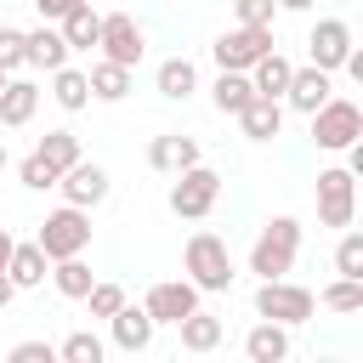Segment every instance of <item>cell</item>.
I'll return each mask as SVG.
<instances>
[{"mask_svg": "<svg viewBox=\"0 0 363 363\" xmlns=\"http://www.w3.org/2000/svg\"><path fill=\"white\" fill-rule=\"evenodd\" d=\"M244 74H250V85H255V96H284V85H289V74H295V62H289V57H284V51L272 45V51H261V57H255V62H250Z\"/></svg>", "mask_w": 363, "mask_h": 363, "instance_id": "18", "label": "cell"}, {"mask_svg": "<svg viewBox=\"0 0 363 363\" xmlns=\"http://www.w3.org/2000/svg\"><path fill=\"white\" fill-rule=\"evenodd\" d=\"M0 68H6V74L28 68V57H23V28H6V23H0Z\"/></svg>", "mask_w": 363, "mask_h": 363, "instance_id": "35", "label": "cell"}, {"mask_svg": "<svg viewBox=\"0 0 363 363\" xmlns=\"http://www.w3.org/2000/svg\"><path fill=\"white\" fill-rule=\"evenodd\" d=\"M182 267H187V278L199 284V295H221V289H233V250H227V238H216V233H193L187 238V250H182Z\"/></svg>", "mask_w": 363, "mask_h": 363, "instance_id": "2", "label": "cell"}, {"mask_svg": "<svg viewBox=\"0 0 363 363\" xmlns=\"http://www.w3.org/2000/svg\"><path fill=\"white\" fill-rule=\"evenodd\" d=\"M23 57H28V68H62L68 62V40H62V28H51V23H40V28H28L23 34Z\"/></svg>", "mask_w": 363, "mask_h": 363, "instance_id": "15", "label": "cell"}, {"mask_svg": "<svg viewBox=\"0 0 363 363\" xmlns=\"http://www.w3.org/2000/svg\"><path fill=\"white\" fill-rule=\"evenodd\" d=\"M6 79H11V74H6V68H0V85H6Z\"/></svg>", "mask_w": 363, "mask_h": 363, "instance_id": "43", "label": "cell"}, {"mask_svg": "<svg viewBox=\"0 0 363 363\" xmlns=\"http://www.w3.org/2000/svg\"><path fill=\"white\" fill-rule=\"evenodd\" d=\"M34 108H40V85L11 74V79L0 85V125H11V130H17V125H28V119H34Z\"/></svg>", "mask_w": 363, "mask_h": 363, "instance_id": "21", "label": "cell"}, {"mask_svg": "<svg viewBox=\"0 0 363 363\" xmlns=\"http://www.w3.org/2000/svg\"><path fill=\"white\" fill-rule=\"evenodd\" d=\"M85 79H91V96H96V102H125V96H130V68H125V62H108V57H102V62H91Z\"/></svg>", "mask_w": 363, "mask_h": 363, "instance_id": "24", "label": "cell"}, {"mask_svg": "<svg viewBox=\"0 0 363 363\" xmlns=\"http://www.w3.org/2000/svg\"><path fill=\"white\" fill-rule=\"evenodd\" d=\"M216 199H221V176H216L210 164H187V170H176L170 210H176L182 221H204V216L216 210Z\"/></svg>", "mask_w": 363, "mask_h": 363, "instance_id": "5", "label": "cell"}, {"mask_svg": "<svg viewBox=\"0 0 363 363\" xmlns=\"http://www.w3.org/2000/svg\"><path fill=\"white\" fill-rule=\"evenodd\" d=\"M57 187H62V199H68V204L91 210V204H102V199H108V170H102V164H91V159H74V164L57 176Z\"/></svg>", "mask_w": 363, "mask_h": 363, "instance_id": "11", "label": "cell"}, {"mask_svg": "<svg viewBox=\"0 0 363 363\" xmlns=\"http://www.w3.org/2000/svg\"><path fill=\"white\" fill-rule=\"evenodd\" d=\"M45 272H51V255H45L40 244H11V255H6V278H11L17 289H40Z\"/></svg>", "mask_w": 363, "mask_h": 363, "instance_id": "19", "label": "cell"}, {"mask_svg": "<svg viewBox=\"0 0 363 363\" xmlns=\"http://www.w3.org/2000/svg\"><path fill=\"white\" fill-rule=\"evenodd\" d=\"M0 170H6V142H0Z\"/></svg>", "mask_w": 363, "mask_h": 363, "instance_id": "42", "label": "cell"}, {"mask_svg": "<svg viewBox=\"0 0 363 363\" xmlns=\"http://www.w3.org/2000/svg\"><path fill=\"white\" fill-rule=\"evenodd\" d=\"M233 11H238V23L272 28V11H278V0H233Z\"/></svg>", "mask_w": 363, "mask_h": 363, "instance_id": "36", "label": "cell"}, {"mask_svg": "<svg viewBox=\"0 0 363 363\" xmlns=\"http://www.w3.org/2000/svg\"><path fill=\"white\" fill-rule=\"evenodd\" d=\"M244 357H250V363H284V357H289V323L261 318V323L244 335Z\"/></svg>", "mask_w": 363, "mask_h": 363, "instance_id": "17", "label": "cell"}, {"mask_svg": "<svg viewBox=\"0 0 363 363\" xmlns=\"http://www.w3.org/2000/svg\"><path fill=\"white\" fill-rule=\"evenodd\" d=\"M295 255H301V221L295 216H272L250 244V272L255 278H289Z\"/></svg>", "mask_w": 363, "mask_h": 363, "instance_id": "1", "label": "cell"}, {"mask_svg": "<svg viewBox=\"0 0 363 363\" xmlns=\"http://www.w3.org/2000/svg\"><path fill=\"white\" fill-rule=\"evenodd\" d=\"M51 96H57L68 113H79V108L91 102V79H85L79 68H68V62H62V68H51Z\"/></svg>", "mask_w": 363, "mask_h": 363, "instance_id": "28", "label": "cell"}, {"mask_svg": "<svg viewBox=\"0 0 363 363\" xmlns=\"http://www.w3.org/2000/svg\"><path fill=\"white\" fill-rule=\"evenodd\" d=\"M6 357H11V363H51V357H57V346H51V340H17Z\"/></svg>", "mask_w": 363, "mask_h": 363, "instance_id": "37", "label": "cell"}, {"mask_svg": "<svg viewBox=\"0 0 363 363\" xmlns=\"http://www.w3.org/2000/svg\"><path fill=\"white\" fill-rule=\"evenodd\" d=\"M193 306H199V284H193V278H164V284H153L147 301H142V312H147L153 323H182Z\"/></svg>", "mask_w": 363, "mask_h": 363, "instance_id": "10", "label": "cell"}, {"mask_svg": "<svg viewBox=\"0 0 363 363\" xmlns=\"http://www.w3.org/2000/svg\"><path fill=\"white\" fill-rule=\"evenodd\" d=\"M278 6H284V11H306L312 0H278Z\"/></svg>", "mask_w": 363, "mask_h": 363, "instance_id": "41", "label": "cell"}, {"mask_svg": "<svg viewBox=\"0 0 363 363\" xmlns=\"http://www.w3.org/2000/svg\"><path fill=\"white\" fill-rule=\"evenodd\" d=\"M102 352H108V346H102L91 329H74V335L57 346V357H62V363H102Z\"/></svg>", "mask_w": 363, "mask_h": 363, "instance_id": "32", "label": "cell"}, {"mask_svg": "<svg viewBox=\"0 0 363 363\" xmlns=\"http://www.w3.org/2000/svg\"><path fill=\"white\" fill-rule=\"evenodd\" d=\"M335 272H340V278H363V233L340 227V244H335Z\"/></svg>", "mask_w": 363, "mask_h": 363, "instance_id": "30", "label": "cell"}, {"mask_svg": "<svg viewBox=\"0 0 363 363\" xmlns=\"http://www.w3.org/2000/svg\"><path fill=\"white\" fill-rule=\"evenodd\" d=\"M17 176H23V187H34V193H45V187H57V170L40 159V153H28L23 164H17Z\"/></svg>", "mask_w": 363, "mask_h": 363, "instance_id": "34", "label": "cell"}, {"mask_svg": "<svg viewBox=\"0 0 363 363\" xmlns=\"http://www.w3.org/2000/svg\"><path fill=\"white\" fill-rule=\"evenodd\" d=\"M96 51H102L108 62H125V68H136V62H142V51H147V40H142V23H136L130 11H108V17H102V34H96Z\"/></svg>", "mask_w": 363, "mask_h": 363, "instance_id": "8", "label": "cell"}, {"mask_svg": "<svg viewBox=\"0 0 363 363\" xmlns=\"http://www.w3.org/2000/svg\"><path fill=\"white\" fill-rule=\"evenodd\" d=\"M233 119L244 125V136H250V142H272V136L284 130V102H278V96H250Z\"/></svg>", "mask_w": 363, "mask_h": 363, "instance_id": "14", "label": "cell"}, {"mask_svg": "<svg viewBox=\"0 0 363 363\" xmlns=\"http://www.w3.org/2000/svg\"><path fill=\"white\" fill-rule=\"evenodd\" d=\"M153 85H159V96L187 102V96L199 91V68H193L187 57H164V62H159V74H153Z\"/></svg>", "mask_w": 363, "mask_h": 363, "instance_id": "23", "label": "cell"}, {"mask_svg": "<svg viewBox=\"0 0 363 363\" xmlns=\"http://www.w3.org/2000/svg\"><path fill=\"white\" fill-rule=\"evenodd\" d=\"M261 51H272V28H255V23H238V28H227V34L210 45L216 68H250Z\"/></svg>", "mask_w": 363, "mask_h": 363, "instance_id": "9", "label": "cell"}, {"mask_svg": "<svg viewBox=\"0 0 363 363\" xmlns=\"http://www.w3.org/2000/svg\"><path fill=\"white\" fill-rule=\"evenodd\" d=\"M79 0H34V11H40V23H57V17H68Z\"/></svg>", "mask_w": 363, "mask_h": 363, "instance_id": "38", "label": "cell"}, {"mask_svg": "<svg viewBox=\"0 0 363 363\" xmlns=\"http://www.w3.org/2000/svg\"><path fill=\"white\" fill-rule=\"evenodd\" d=\"M352 216H357V176L346 164L318 170V221L323 227H352Z\"/></svg>", "mask_w": 363, "mask_h": 363, "instance_id": "7", "label": "cell"}, {"mask_svg": "<svg viewBox=\"0 0 363 363\" xmlns=\"http://www.w3.org/2000/svg\"><path fill=\"white\" fill-rule=\"evenodd\" d=\"M85 306H91V318H113V312L125 306V289H119V284H91V289H85Z\"/></svg>", "mask_w": 363, "mask_h": 363, "instance_id": "33", "label": "cell"}, {"mask_svg": "<svg viewBox=\"0 0 363 363\" xmlns=\"http://www.w3.org/2000/svg\"><path fill=\"white\" fill-rule=\"evenodd\" d=\"M312 312H318V301H312L306 284L261 278V289H255V318H272V323H306Z\"/></svg>", "mask_w": 363, "mask_h": 363, "instance_id": "6", "label": "cell"}, {"mask_svg": "<svg viewBox=\"0 0 363 363\" xmlns=\"http://www.w3.org/2000/svg\"><path fill=\"white\" fill-rule=\"evenodd\" d=\"M306 119H312V142H318V147H329V153H346V147L363 136V108H357V102H346V96H329V102H323V108H312Z\"/></svg>", "mask_w": 363, "mask_h": 363, "instance_id": "3", "label": "cell"}, {"mask_svg": "<svg viewBox=\"0 0 363 363\" xmlns=\"http://www.w3.org/2000/svg\"><path fill=\"white\" fill-rule=\"evenodd\" d=\"M34 153H40V159H45V164H51L57 176H62V170H68L74 159H85V153H79V136H74V130H45Z\"/></svg>", "mask_w": 363, "mask_h": 363, "instance_id": "29", "label": "cell"}, {"mask_svg": "<svg viewBox=\"0 0 363 363\" xmlns=\"http://www.w3.org/2000/svg\"><path fill=\"white\" fill-rule=\"evenodd\" d=\"M51 261H62V255H85V244H91V210H79V204H62V210H51L45 221H40V238H34Z\"/></svg>", "mask_w": 363, "mask_h": 363, "instance_id": "4", "label": "cell"}, {"mask_svg": "<svg viewBox=\"0 0 363 363\" xmlns=\"http://www.w3.org/2000/svg\"><path fill=\"white\" fill-rule=\"evenodd\" d=\"M176 329H182V352H216L221 346V318H210L204 306H193Z\"/></svg>", "mask_w": 363, "mask_h": 363, "instance_id": "27", "label": "cell"}, {"mask_svg": "<svg viewBox=\"0 0 363 363\" xmlns=\"http://www.w3.org/2000/svg\"><path fill=\"white\" fill-rule=\"evenodd\" d=\"M306 45H312V68L335 74V68L346 62V51H352V28H346L340 17H323V23L306 34Z\"/></svg>", "mask_w": 363, "mask_h": 363, "instance_id": "12", "label": "cell"}, {"mask_svg": "<svg viewBox=\"0 0 363 363\" xmlns=\"http://www.w3.org/2000/svg\"><path fill=\"white\" fill-rule=\"evenodd\" d=\"M11 244H17V238H11L6 227H0V267H6V255H11Z\"/></svg>", "mask_w": 363, "mask_h": 363, "instance_id": "40", "label": "cell"}, {"mask_svg": "<svg viewBox=\"0 0 363 363\" xmlns=\"http://www.w3.org/2000/svg\"><path fill=\"white\" fill-rule=\"evenodd\" d=\"M147 164H153V170H164V176H176V170L199 164V142H193V136H182V130L153 136V142H147Z\"/></svg>", "mask_w": 363, "mask_h": 363, "instance_id": "16", "label": "cell"}, {"mask_svg": "<svg viewBox=\"0 0 363 363\" xmlns=\"http://www.w3.org/2000/svg\"><path fill=\"white\" fill-rule=\"evenodd\" d=\"M318 301H323L329 312H363V278H335Z\"/></svg>", "mask_w": 363, "mask_h": 363, "instance_id": "31", "label": "cell"}, {"mask_svg": "<svg viewBox=\"0 0 363 363\" xmlns=\"http://www.w3.org/2000/svg\"><path fill=\"white\" fill-rule=\"evenodd\" d=\"M11 295H17V284H11V278H6V267H0V312L11 306Z\"/></svg>", "mask_w": 363, "mask_h": 363, "instance_id": "39", "label": "cell"}, {"mask_svg": "<svg viewBox=\"0 0 363 363\" xmlns=\"http://www.w3.org/2000/svg\"><path fill=\"white\" fill-rule=\"evenodd\" d=\"M51 284H57V295H68V301H85V289L96 284V272L85 267V255H62V261H51V272H45Z\"/></svg>", "mask_w": 363, "mask_h": 363, "instance_id": "26", "label": "cell"}, {"mask_svg": "<svg viewBox=\"0 0 363 363\" xmlns=\"http://www.w3.org/2000/svg\"><path fill=\"white\" fill-rule=\"evenodd\" d=\"M250 96H255V85H250V74H244V68H221V74H216V85H210L216 113H238Z\"/></svg>", "mask_w": 363, "mask_h": 363, "instance_id": "25", "label": "cell"}, {"mask_svg": "<svg viewBox=\"0 0 363 363\" xmlns=\"http://www.w3.org/2000/svg\"><path fill=\"white\" fill-rule=\"evenodd\" d=\"M108 323H113V346H119V352H147V340H153V329H159V323H153L142 306H130V301H125Z\"/></svg>", "mask_w": 363, "mask_h": 363, "instance_id": "20", "label": "cell"}, {"mask_svg": "<svg viewBox=\"0 0 363 363\" xmlns=\"http://www.w3.org/2000/svg\"><path fill=\"white\" fill-rule=\"evenodd\" d=\"M329 91H335V74H323V68H312V62H306V68H295V74H289V85H284V96H278V102H289L295 113H312V108H323V102H329Z\"/></svg>", "mask_w": 363, "mask_h": 363, "instance_id": "13", "label": "cell"}, {"mask_svg": "<svg viewBox=\"0 0 363 363\" xmlns=\"http://www.w3.org/2000/svg\"><path fill=\"white\" fill-rule=\"evenodd\" d=\"M57 28H62L68 51H91V45H96V34H102V11H91V0H79L68 17H57Z\"/></svg>", "mask_w": 363, "mask_h": 363, "instance_id": "22", "label": "cell"}]
</instances>
